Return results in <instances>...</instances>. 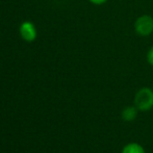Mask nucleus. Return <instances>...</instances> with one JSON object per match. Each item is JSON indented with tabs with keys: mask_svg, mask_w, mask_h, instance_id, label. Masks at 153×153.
Returning a JSON list of instances; mask_svg holds the SVG:
<instances>
[{
	"mask_svg": "<svg viewBox=\"0 0 153 153\" xmlns=\"http://www.w3.org/2000/svg\"><path fill=\"white\" fill-rule=\"evenodd\" d=\"M134 30L140 36H149L153 32V17L142 15L134 22Z\"/></svg>",
	"mask_w": 153,
	"mask_h": 153,
	"instance_id": "f03ea898",
	"label": "nucleus"
},
{
	"mask_svg": "<svg viewBox=\"0 0 153 153\" xmlns=\"http://www.w3.org/2000/svg\"><path fill=\"white\" fill-rule=\"evenodd\" d=\"M147 62L150 66L153 67V46L148 50V52H147Z\"/></svg>",
	"mask_w": 153,
	"mask_h": 153,
	"instance_id": "423d86ee",
	"label": "nucleus"
},
{
	"mask_svg": "<svg viewBox=\"0 0 153 153\" xmlns=\"http://www.w3.org/2000/svg\"><path fill=\"white\" fill-rule=\"evenodd\" d=\"M137 108L135 106H128L125 107L122 111V118L124 121L131 122L137 118Z\"/></svg>",
	"mask_w": 153,
	"mask_h": 153,
	"instance_id": "20e7f679",
	"label": "nucleus"
},
{
	"mask_svg": "<svg viewBox=\"0 0 153 153\" xmlns=\"http://www.w3.org/2000/svg\"><path fill=\"white\" fill-rule=\"evenodd\" d=\"M134 106L139 111H147L153 107V91L150 88H142L134 96Z\"/></svg>",
	"mask_w": 153,
	"mask_h": 153,
	"instance_id": "f257e3e1",
	"label": "nucleus"
},
{
	"mask_svg": "<svg viewBox=\"0 0 153 153\" xmlns=\"http://www.w3.org/2000/svg\"><path fill=\"white\" fill-rule=\"evenodd\" d=\"M91 3L95 4V5H102V4L106 3L108 0H89Z\"/></svg>",
	"mask_w": 153,
	"mask_h": 153,
	"instance_id": "0eeeda50",
	"label": "nucleus"
},
{
	"mask_svg": "<svg viewBox=\"0 0 153 153\" xmlns=\"http://www.w3.org/2000/svg\"><path fill=\"white\" fill-rule=\"evenodd\" d=\"M20 34L25 41L32 42L36 38V30L34 28V25L31 22H24L22 23L20 27Z\"/></svg>",
	"mask_w": 153,
	"mask_h": 153,
	"instance_id": "7ed1b4c3",
	"label": "nucleus"
},
{
	"mask_svg": "<svg viewBox=\"0 0 153 153\" xmlns=\"http://www.w3.org/2000/svg\"><path fill=\"white\" fill-rule=\"evenodd\" d=\"M122 153H145V150L140 144L137 143H130L124 146Z\"/></svg>",
	"mask_w": 153,
	"mask_h": 153,
	"instance_id": "39448f33",
	"label": "nucleus"
}]
</instances>
